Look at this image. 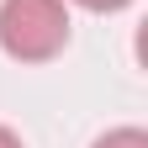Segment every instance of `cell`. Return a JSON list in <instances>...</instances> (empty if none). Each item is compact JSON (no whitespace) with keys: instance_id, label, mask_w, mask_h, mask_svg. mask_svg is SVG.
<instances>
[{"instance_id":"obj_1","label":"cell","mask_w":148,"mask_h":148,"mask_svg":"<svg viewBox=\"0 0 148 148\" xmlns=\"http://www.w3.org/2000/svg\"><path fill=\"white\" fill-rule=\"evenodd\" d=\"M69 42L64 0H0V48L16 64H48Z\"/></svg>"},{"instance_id":"obj_2","label":"cell","mask_w":148,"mask_h":148,"mask_svg":"<svg viewBox=\"0 0 148 148\" xmlns=\"http://www.w3.org/2000/svg\"><path fill=\"white\" fill-rule=\"evenodd\" d=\"M90 148H148V132H143V127H111V132L95 138Z\"/></svg>"},{"instance_id":"obj_3","label":"cell","mask_w":148,"mask_h":148,"mask_svg":"<svg viewBox=\"0 0 148 148\" xmlns=\"http://www.w3.org/2000/svg\"><path fill=\"white\" fill-rule=\"evenodd\" d=\"M74 5H85V11H122V5H132V0H74Z\"/></svg>"},{"instance_id":"obj_4","label":"cell","mask_w":148,"mask_h":148,"mask_svg":"<svg viewBox=\"0 0 148 148\" xmlns=\"http://www.w3.org/2000/svg\"><path fill=\"white\" fill-rule=\"evenodd\" d=\"M0 148H21V138H16L11 127H0Z\"/></svg>"}]
</instances>
